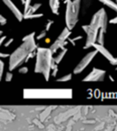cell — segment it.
Instances as JSON below:
<instances>
[{"mask_svg":"<svg viewBox=\"0 0 117 131\" xmlns=\"http://www.w3.org/2000/svg\"><path fill=\"white\" fill-rule=\"evenodd\" d=\"M5 23V20L0 15V23Z\"/></svg>","mask_w":117,"mask_h":131,"instance_id":"cell-2","label":"cell"},{"mask_svg":"<svg viewBox=\"0 0 117 131\" xmlns=\"http://www.w3.org/2000/svg\"><path fill=\"white\" fill-rule=\"evenodd\" d=\"M4 2H5V4H6V5L9 7V8L11 9V11H12L13 13H14V14H15L16 18H17L19 21H22V18H23V16H22L21 13H20V11L18 10L17 8H16L15 6H14V5L12 3V1L11 0H3Z\"/></svg>","mask_w":117,"mask_h":131,"instance_id":"cell-1","label":"cell"}]
</instances>
